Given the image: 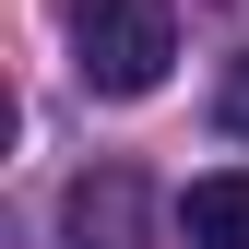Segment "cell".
Wrapping results in <instances>:
<instances>
[{
    "label": "cell",
    "mask_w": 249,
    "mask_h": 249,
    "mask_svg": "<svg viewBox=\"0 0 249 249\" xmlns=\"http://www.w3.org/2000/svg\"><path fill=\"white\" fill-rule=\"evenodd\" d=\"M237 131H249V83H237Z\"/></svg>",
    "instance_id": "obj_4"
},
{
    "label": "cell",
    "mask_w": 249,
    "mask_h": 249,
    "mask_svg": "<svg viewBox=\"0 0 249 249\" xmlns=\"http://www.w3.org/2000/svg\"><path fill=\"white\" fill-rule=\"evenodd\" d=\"M71 71L95 95H154L178 71V12L166 0H71Z\"/></svg>",
    "instance_id": "obj_1"
},
{
    "label": "cell",
    "mask_w": 249,
    "mask_h": 249,
    "mask_svg": "<svg viewBox=\"0 0 249 249\" xmlns=\"http://www.w3.org/2000/svg\"><path fill=\"white\" fill-rule=\"evenodd\" d=\"M71 237L83 249H142V190H131V178H71Z\"/></svg>",
    "instance_id": "obj_3"
},
{
    "label": "cell",
    "mask_w": 249,
    "mask_h": 249,
    "mask_svg": "<svg viewBox=\"0 0 249 249\" xmlns=\"http://www.w3.org/2000/svg\"><path fill=\"white\" fill-rule=\"evenodd\" d=\"M178 237L190 249H249V166H213L178 190Z\"/></svg>",
    "instance_id": "obj_2"
}]
</instances>
